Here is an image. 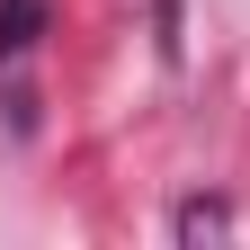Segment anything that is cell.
<instances>
[{
  "instance_id": "obj_1",
  "label": "cell",
  "mask_w": 250,
  "mask_h": 250,
  "mask_svg": "<svg viewBox=\"0 0 250 250\" xmlns=\"http://www.w3.org/2000/svg\"><path fill=\"white\" fill-rule=\"evenodd\" d=\"M45 36V0H0V62H18Z\"/></svg>"
},
{
  "instance_id": "obj_2",
  "label": "cell",
  "mask_w": 250,
  "mask_h": 250,
  "mask_svg": "<svg viewBox=\"0 0 250 250\" xmlns=\"http://www.w3.org/2000/svg\"><path fill=\"white\" fill-rule=\"evenodd\" d=\"M197 232H224V206H179V241H197Z\"/></svg>"
}]
</instances>
